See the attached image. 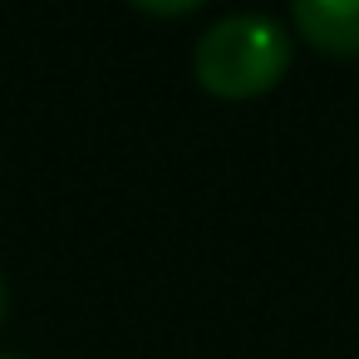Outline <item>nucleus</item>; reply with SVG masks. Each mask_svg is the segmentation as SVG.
I'll return each instance as SVG.
<instances>
[{"label":"nucleus","instance_id":"nucleus-1","mask_svg":"<svg viewBox=\"0 0 359 359\" xmlns=\"http://www.w3.org/2000/svg\"><path fill=\"white\" fill-rule=\"evenodd\" d=\"M290 69V35L271 15H226L202 30L192 50V74L217 99H256L276 89Z\"/></svg>","mask_w":359,"mask_h":359},{"label":"nucleus","instance_id":"nucleus-2","mask_svg":"<svg viewBox=\"0 0 359 359\" xmlns=\"http://www.w3.org/2000/svg\"><path fill=\"white\" fill-rule=\"evenodd\" d=\"M295 35L334 60H359V0H290Z\"/></svg>","mask_w":359,"mask_h":359},{"label":"nucleus","instance_id":"nucleus-3","mask_svg":"<svg viewBox=\"0 0 359 359\" xmlns=\"http://www.w3.org/2000/svg\"><path fill=\"white\" fill-rule=\"evenodd\" d=\"M128 6H138V11H148V15H187V11L207 6V0H128Z\"/></svg>","mask_w":359,"mask_h":359},{"label":"nucleus","instance_id":"nucleus-4","mask_svg":"<svg viewBox=\"0 0 359 359\" xmlns=\"http://www.w3.org/2000/svg\"><path fill=\"white\" fill-rule=\"evenodd\" d=\"M0 315H6V280H0Z\"/></svg>","mask_w":359,"mask_h":359},{"label":"nucleus","instance_id":"nucleus-5","mask_svg":"<svg viewBox=\"0 0 359 359\" xmlns=\"http://www.w3.org/2000/svg\"><path fill=\"white\" fill-rule=\"evenodd\" d=\"M0 359H25V354H0Z\"/></svg>","mask_w":359,"mask_h":359}]
</instances>
